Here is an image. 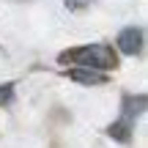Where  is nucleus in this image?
Segmentation results:
<instances>
[{
	"label": "nucleus",
	"mask_w": 148,
	"mask_h": 148,
	"mask_svg": "<svg viewBox=\"0 0 148 148\" xmlns=\"http://www.w3.org/2000/svg\"><path fill=\"white\" fill-rule=\"evenodd\" d=\"M69 60L74 66H88V69H99V71H107V69H115L118 58L112 52V47L107 44H85V47H74L69 52H60V63Z\"/></svg>",
	"instance_id": "1"
},
{
	"label": "nucleus",
	"mask_w": 148,
	"mask_h": 148,
	"mask_svg": "<svg viewBox=\"0 0 148 148\" xmlns=\"http://www.w3.org/2000/svg\"><path fill=\"white\" fill-rule=\"evenodd\" d=\"M115 47L121 49L123 55H137L140 49H143V30L140 27H123L121 33H118L115 38Z\"/></svg>",
	"instance_id": "2"
},
{
	"label": "nucleus",
	"mask_w": 148,
	"mask_h": 148,
	"mask_svg": "<svg viewBox=\"0 0 148 148\" xmlns=\"http://www.w3.org/2000/svg\"><path fill=\"white\" fill-rule=\"evenodd\" d=\"M88 3H90V0H66V5H69V8H85Z\"/></svg>",
	"instance_id": "4"
},
{
	"label": "nucleus",
	"mask_w": 148,
	"mask_h": 148,
	"mask_svg": "<svg viewBox=\"0 0 148 148\" xmlns=\"http://www.w3.org/2000/svg\"><path fill=\"white\" fill-rule=\"evenodd\" d=\"M69 79H74V82H79V85H104L107 82V77L99 69H88V66H77V69H71L69 71Z\"/></svg>",
	"instance_id": "3"
}]
</instances>
